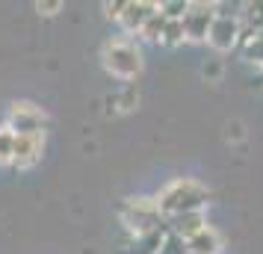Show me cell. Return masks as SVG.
Returning <instances> with one entry per match:
<instances>
[{
  "mask_svg": "<svg viewBox=\"0 0 263 254\" xmlns=\"http://www.w3.org/2000/svg\"><path fill=\"white\" fill-rule=\"evenodd\" d=\"M36 9H39L42 15H57V12L62 9V0H39Z\"/></svg>",
  "mask_w": 263,
  "mask_h": 254,
  "instance_id": "19",
  "label": "cell"
},
{
  "mask_svg": "<svg viewBox=\"0 0 263 254\" xmlns=\"http://www.w3.org/2000/svg\"><path fill=\"white\" fill-rule=\"evenodd\" d=\"M48 124V115L42 112V107L30 104V101H18L12 104L9 109V130H15L18 136H33V133H42V127Z\"/></svg>",
  "mask_w": 263,
  "mask_h": 254,
  "instance_id": "4",
  "label": "cell"
},
{
  "mask_svg": "<svg viewBox=\"0 0 263 254\" xmlns=\"http://www.w3.org/2000/svg\"><path fill=\"white\" fill-rule=\"evenodd\" d=\"M242 9H246V12H242V24H246V27H251L254 33H260V30H263V0L246 3Z\"/></svg>",
  "mask_w": 263,
  "mask_h": 254,
  "instance_id": "13",
  "label": "cell"
},
{
  "mask_svg": "<svg viewBox=\"0 0 263 254\" xmlns=\"http://www.w3.org/2000/svg\"><path fill=\"white\" fill-rule=\"evenodd\" d=\"M186 248L192 254H216L219 251V233L213 228H201L195 237L186 240Z\"/></svg>",
  "mask_w": 263,
  "mask_h": 254,
  "instance_id": "11",
  "label": "cell"
},
{
  "mask_svg": "<svg viewBox=\"0 0 263 254\" xmlns=\"http://www.w3.org/2000/svg\"><path fill=\"white\" fill-rule=\"evenodd\" d=\"M242 53H246V60H251V62H260L263 65V38H251L249 45L242 48Z\"/></svg>",
  "mask_w": 263,
  "mask_h": 254,
  "instance_id": "18",
  "label": "cell"
},
{
  "mask_svg": "<svg viewBox=\"0 0 263 254\" xmlns=\"http://www.w3.org/2000/svg\"><path fill=\"white\" fill-rule=\"evenodd\" d=\"M186 38V33H183V21H166V30H163V45L166 48H175V45H180Z\"/></svg>",
  "mask_w": 263,
  "mask_h": 254,
  "instance_id": "15",
  "label": "cell"
},
{
  "mask_svg": "<svg viewBox=\"0 0 263 254\" xmlns=\"http://www.w3.org/2000/svg\"><path fill=\"white\" fill-rule=\"evenodd\" d=\"M124 3H127V0H116V3H107V6H104V9H107V18H116V21H119L121 12H124Z\"/></svg>",
  "mask_w": 263,
  "mask_h": 254,
  "instance_id": "20",
  "label": "cell"
},
{
  "mask_svg": "<svg viewBox=\"0 0 263 254\" xmlns=\"http://www.w3.org/2000/svg\"><path fill=\"white\" fill-rule=\"evenodd\" d=\"M104 68H107L112 77L133 80L136 74L142 71V53H139L136 45L127 42V38H112V42L104 45Z\"/></svg>",
  "mask_w": 263,
  "mask_h": 254,
  "instance_id": "2",
  "label": "cell"
},
{
  "mask_svg": "<svg viewBox=\"0 0 263 254\" xmlns=\"http://www.w3.org/2000/svg\"><path fill=\"white\" fill-rule=\"evenodd\" d=\"M157 9H160V6L151 3V0H127V3H124V12H121V18H119V24L124 27L127 33H139V30L145 27V21H148Z\"/></svg>",
  "mask_w": 263,
  "mask_h": 254,
  "instance_id": "8",
  "label": "cell"
},
{
  "mask_svg": "<svg viewBox=\"0 0 263 254\" xmlns=\"http://www.w3.org/2000/svg\"><path fill=\"white\" fill-rule=\"evenodd\" d=\"M207 198H210V192L201 183L190 181V178H178V181L168 183L154 201L163 216H178V213H198Z\"/></svg>",
  "mask_w": 263,
  "mask_h": 254,
  "instance_id": "1",
  "label": "cell"
},
{
  "mask_svg": "<svg viewBox=\"0 0 263 254\" xmlns=\"http://www.w3.org/2000/svg\"><path fill=\"white\" fill-rule=\"evenodd\" d=\"M45 151V136L33 133V136H18L15 133V151H12V166L15 169H30L36 166L39 157Z\"/></svg>",
  "mask_w": 263,
  "mask_h": 254,
  "instance_id": "6",
  "label": "cell"
},
{
  "mask_svg": "<svg viewBox=\"0 0 263 254\" xmlns=\"http://www.w3.org/2000/svg\"><path fill=\"white\" fill-rule=\"evenodd\" d=\"M216 21V3H190V9L183 15V33L192 42H204L210 36V27Z\"/></svg>",
  "mask_w": 263,
  "mask_h": 254,
  "instance_id": "5",
  "label": "cell"
},
{
  "mask_svg": "<svg viewBox=\"0 0 263 254\" xmlns=\"http://www.w3.org/2000/svg\"><path fill=\"white\" fill-rule=\"evenodd\" d=\"M204 74H210V77H216V74H219V65H216V62H210V65H204Z\"/></svg>",
  "mask_w": 263,
  "mask_h": 254,
  "instance_id": "21",
  "label": "cell"
},
{
  "mask_svg": "<svg viewBox=\"0 0 263 254\" xmlns=\"http://www.w3.org/2000/svg\"><path fill=\"white\" fill-rule=\"evenodd\" d=\"M190 254H192V251H190Z\"/></svg>",
  "mask_w": 263,
  "mask_h": 254,
  "instance_id": "22",
  "label": "cell"
},
{
  "mask_svg": "<svg viewBox=\"0 0 263 254\" xmlns=\"http://www.w3.org/2000/svg\"><path fill=\"white\" fill-rule=\"evenodd\" d=\"M186 9H190L186 0H163V3H160V12H163L166 21H183Z\"/></svg>",
  "mask_w": 263,
  "mask_h": 254,
  "instance_id": "14",
  "label": "cell"
},
{
  "mask_svg": "<svg viewBox=\"0 0 263 254\" xmlns=\"http://www.w3.org/2000/svg\"><path fill=\"white\" fill-rule=\"evenodd\" d=\"M239 18H225V15H216L213 27H210V36L207 42L216 50H231L234 45H239Z\"/></svg>",
  "mask_w": 263,
  "mask_h": 254,
  "instance_id": "7",
  "label": "cell"
},
{
  "mask_svg": "<svg viewBox=\"0 0 263 254\" xmlns=\"http://www.w3.org/2000/svg\"><path fill=\"white\" fill-rule=\"evenodd\" d=\"M163 30H166V18H163V12L157 9V12L145 21V27L139 30V36L148 38V42H160V38H163Z\"/></svg>",
  "mask_w": 263,
  "mask_h": 254,
  "instance_id": "12",
  "label": "cell"
},
{
  "mask_svg": "<svg viewBox=\"0 0 263 254\" xmlns=\"http://www.w3.org/2000/svg\"><path fill=\"white\" fill-rule=\"evenodd\" d=\"M12 151H15V130L0 127V163H12Z\"/></svg>",
  "mask_w": 263,
  "mask_h": 254,
  "instance_id": "16",
  "label": "cell"
},
{
  "mask_svg": "<svg viewBox=\"0 0 263 254\" xmlns=\"http://www.w3.org/2000/svg\"><path fill=\"white\" fill-rule=\"evenodd\" d=\"M121 222L130 233H145V230L166 228V216L160 213L154 198H127L121 204Z\"/></svg>",
  "mask_w": 263,
  "mask_h": 254,
  "instance_id": "3",
  "label": "cell"
},
{
  "mask_svg": "<svg viewBox=\"0 0 263 254\" xmlns=\"http://www.w3.org/2000/svg\"><path fill=\"white\" fill-rule=\"evenodd\" d=\"M201 228H207L201 210H198V213H178V216H166V230H168V233H175V237H180V240L195 237Z\"/></svg>",
  "mask_w": 263,
  "mask_h": 254,
  "instance_id": "9",
  "label": "cell"
},
{
  "mask_svg": "<svg viewBox=\"0 0 263 254\" xmlns=\"http://www.w3.org/2000/svg\"><path fill=\"white\" fill-rule=\"evenodd\" d=\"M166 233H168L166 228L145 230V233H133L130 240H127V254H160Z\"/></svg>",
  "mask_w": 263,
  "mask_h": 254,
  "instance_id": "10",
  "label": "cell"
},
{
  "mask_svg": "<svg viewBox=\"0 0 263 254\" xmlns=\"http://www.w3.org/2000/svg\"><path fill=\"white\" fill-rule=\"evenodd\" d=\"M160 254H190V248H186V240H180V237H175V233H166Z\"/></svg>",
  "mask_w": 263,
  "mask_h": 254,
  "instance_id": "17",
  "label": "cell"
}]
</instances>
